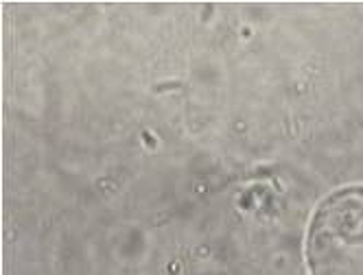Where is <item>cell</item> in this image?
<instances>
[{"mask_svg":"<svg viewBox=\"0 0 363 275\" xmlns=\"http://www.w3.org/2000/svg\"><path fill=\"white\" fill-rule=\"evenodd\" d=\"M311 275H363V188L333 192L308 228Z\"/></svg>","mask_w":363,"mask_h":275,"instance_id":"obj_1","label":"cell"}]
</instances>
